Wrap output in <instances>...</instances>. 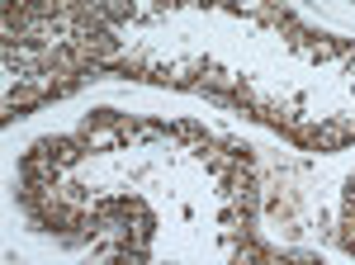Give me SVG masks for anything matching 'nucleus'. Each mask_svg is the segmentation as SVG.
<instances>
[{
    "instance_id": "obj_4",
    "label": "nucleus",
    "mask_w": 355,
    "mask_h": 265,
    "mask_svg": "<svg viewBox=\"0 0 355 265\" xmlns=\"http://www.w3.org/2000/svg\"><path fill=\"white\" fill-rule=\"evenodd\" d=\"M351 5H355V0H351Z\"/></svg>"
},
{
    "instance_id": "obj_2",
    "label": "nucleus",
    "mask_w": 355,
    "mask_h": 265,
    "mask_svg": "<svg viewBox=\"0 0 355 265\" xmlns=\"http://www.w3.org/2000/svg\"><path fill=\"white\" fill-rule=\"evenodd\" d=\"M15 204L38 237L100 261H284L261 232L256 147L199 119L90 109L33 137Z\"/></svg>"
},
{
    "instance_id": "obj_3",
    "label": "nucleus",
    "mask_w": 355,
    "mask_h": 265,
    "mask_svg": "<svg viewBox=\"0 0 355 265\" xmlns=\"http://www.w3.org/2000/svg\"><path fill=\"white\" fill-rule=\"evenodd\" d=\"M336 246L355 256V171L346 176V185H341V204H336Z\"/></svg>"
},
{
    "instance_id": "obj_1",
    "label": "nucleus",
    "mask_w": 355,
    "mask_h": 265,
    "mask_svg": "<svg viewBox=\"0 0 355 265\" xmlns=\"http://www.w3.org/2000/svg\"><path fill=\"white\" fill-rule=\"evenodd\" d=\"M0 119L142 80L204 95L299 152L355 142V38L289 0H0Z\"/></svg>"
}]
</instances>
